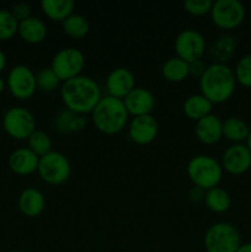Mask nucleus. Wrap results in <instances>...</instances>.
<instances>
[{"instance_id":"obj_5","label":"nucleus","mask_w":251,"mask_h":252,"mask_svg":"<svg viewBox=\"0 0 251 252\" xmlns=\"http://www.w3.org/2000/svg\"><path fill=\"white\" fill-rule=\"evenodd\" d=\"M203 244L207 252H236L241 245L240 234L233 224L219 221L209 226Z\"/></svg>"},{"instance_id":"obj_27","label":"nucleus","mask_w":251,"mask_h":252,"mask_svg":"<svg viewBox=\"0 0 251 252\" xmlns=\"http://www.w3.org/2000/svg\"><path fill=\"white\" fill-rule=\"evenodd\" d=\"M64 33L71 38H83L90 31V24L88 19L80 14H71L68 19L62 22Z\"/></svg>"},{"instance_id":"obj_25","label":"nucleus","mask_w":251,"mask_h":252,"mask_svg":"<svg viewBox=\"0 0 251 252\" xmlns=\"http://www.w3.org/2000/svg\"><path fill=\"white\" fill-rule=\"evenodd\" d=\"M249 132L250 127L239 117H229L223 122V138L233 142L234 144L246 142Z\"/></svg>"},{"instance_id":"obj_6","label":"nucleus","mask_w":251,"mask_h":252,"mask_svg":"<svg viewBox=\"0 0 251 252\" xmlns=\"http://www.w3.org/2000/svg\"><path fill=\"white\" fill-rule=\"evenodd\" d=\"M37 172L42 181L52 186H58L68 181L71 174V166L65 155L52 150L47 155L39 158Z\"/></svg>"},{"instance_id":"obj_3","label":"nucleus","mask_w":251,"mask_h":252,"mask_svg":"<svg viewBox=\"0 0 251 252\" xmlns=\"http://www.w3.org/2000/svg\"><path fill=\"white\" fill-rule=\"evenodd\" d=\"M91 120L98 132L106 135H115L122 132L128 125L129 113L123 100L102 96L100 102L91 112Z\"/></svg>"},{"instance_id":"obj_20","label":"nucleus","mask_w":251,"mask_h":252,"mask_svg":"<svg viewBox=\"0 0 251 252\" xmlns=\"http://www.w3.org/2000/svg\"><path fill=\"white\" fill-rule=\"evenodd\" d=\"M54 128L61 133H73L83 130L88 125L84 115L73 112L70 110H63L54 118Z\"/></svg>"},{"instance_id":"obj_17","label":"nucleus","mask_w":251,"mask_h":252,"mask_svg":"<svg viewBox=\"0 0 251 252\" xmlns=\"http://www.w3.org/2000/svg\"><path fill=\"white\" fill-rule=\"evenodd\" d=\"M194 134L203 144H216L223 138V122L218 116L211 113L207 117L197 121Z\"/></svg>"},{"instance_id":"obj_23","label":"nucleus","mask_w":251,"mask_h":252,"mask_svg":"<svg viewBox=\"0 0 251 252\" xmlns=\"http://www.w3.org/2000/svg\"><path fill=\"white\" fill-rule=\"evenodd\" d=\"M236 48V39L231 34H223L219 37L208 49V53L214 63L225 64L233 57Z\"/></svg>"},{"instance_id":"obj_38","label":"nucleus","mask_w":251,"mask_h":252,"mask_svg":"<svg viewBox=\"0 0 251 252\" xmlns=\"http://www.w3.org/2000/svg\"><path fill=\"white\" fill-rule=\"evenodd\" d=\"M5 88H6V81H5L4 78L0 75V94L5 90Z\"/></svg>"},{"instance_id":"obj_15","label":"nucleus","mask_w":251,"mask_h":252,"mask_svg":"<svg viewBox=\"0 0 251 252\" xmlns=\"http://www.w3.org/2000/svg\"><path fill=\"white\" fill-rule=\"evenodd\" d=\"M126 108L129 116L139 117V116L152 115L155 107V97L149 90L144 88H135L123 98Z\"/></svg>"},{"instance_id":"obj_40","label":"nucleus","mask_w":251,"mask_h":252,"mask_svg":"<svg viewBox=\"0 0 251 252\" xmlns=\"http://www.w3.org/2000/svg\"><path fill=\"white\" fill-rule=\"evenodd\" d=\"M7 252H24V251H20V250H11V251H7Z\"/></svg>"},{"instance_id":"obj_33","label":"nucleus","mask_w":251,"mask_h":252,"mask_svg":"<svg viewBox=\"0 0 251 252\" xmlns=\"http://www.w3.org/2000/svg\"><path fill=\"white\" fill-rule=\"evenodd\" d=\"M11 14L14 15L15 19L19 22L24 21V20L31 17V6L26 2H17L12 6Z\"/></svg>"},{"instance_id":"obj_9","label":"nucleus","mask_w":251,"mask_h":252,"mask_svg":"<svg viewBox=\"0 0 251 252\" xmlns=\"http://www.w3.org/2000/svg\"><path fill=\"white\" fill-rule=\"evenodd\" d=\"M2 128L12 139L27 140L36 130V120L27 108L11 107L2 117Z\"/></svg>"},{"instance_id":"obj_21","label":"nucleus","mask_w":251,"mask_h":252,"mask_svg":"<svg viewBox=\"0 0 251 252\" xmlns=\"http://www.w3.org/2000/svg\"><path fill=\"white\" fill-rule=\"evenodd\" d=\"M184 113L189 120L197 121L207 117L212 113L213 103L209 100H207L203 95L197 94V95H191L185 100L184 102Z\"/></svg>"},{"instance_id":"obj_28","label":"nucleus","mask_w":251,"mask_h":252,"mask_svg":"<svg viewBox=\"0 0 251 252\" xmlns=\"http://www.w3.org/2000/svg\"><path fill=\"white\" fill-rule=\"evenodd\" d=\"M27 148L37 157L42 158L52 152V139L46 132L36 129L27 139Z\"/></svg>"},{"instance_id":"obj_32","label":"nucleus","mask_w":251,"mask_h":252,"mask_svg":"<svg viewBox=\"0 0 251 252\" xmlns=\"http://www.w3.org/2000/svg\"><path fill=\"white\" fill-rule=\"evenodd\" d=\"M213 1L211 0H186L184 2L185 11L192 16H203L211 14Z\"/></svg>"},{"instance_id":"obj_2","label":"nucleus","mask_w":251,"mask_h":252,"mask_svg":"<svg viewBox=\"0 0 251 252\" xmlns=\"http://www.w3.org/2000/svg\"><path fill=\"white\" fill-rule=\"evenodd\" d=\"M236 84L233 69L226 64L213 63L199 78V91L213 105L224 103L234 95Z\"/></svg>"},{"instance_id":"obj_1","label":"nucleus","mask_w":251,"mask_h":252,"mask_svg":"<svg viewBox=\"0 0 251 252\" xmlns=\"http://www.w3.org/2000/svg\"><path fill=\"white\" fill-rule=\"evenodd\" d=\"M61 97L66 110L85 116L93 112L102 98V94L94 79L79 75L62 84Z\"/></svg>"},{"instance_id":"obj_18","label":"nucleus","mask_w":251,"mask_h":252,"mask_svg":"<svg viewBox=\"0 0 251 252\" xmlns=\"http://www.w3.org/2000/svg\"><path fill=\"white\" fill-rule=\"evenodd\" d=\"M20 212L29 218H36L41 216L46 207V198L39 189L29 187L20 193L17 201Z\"/></svg>"},{"instance_id":"obj_8","label":"nucleus","mask_w":251,"mask_h":252,"mask_svg":"<svg viewBox=\"0 0 251 252\" xmlns=\"http://www.w3.org/2000/svg\"><path fill=\"white\" fill-rule=\"evenodd\" d=\"M245 14V7L239 0H217L213 2L209 15L218 29L231 31L243 24Z\"/></svg>"},{"instance_id":"obj_16","label":"nucleus","mask_w":251,"mask_h":252,"mask_svg":"<svg viewBox=\"0 0 251 252\" xmlns=\"http://www.w3.org/2000/svg\"><path fill=\"white\" fill-rule=\"evenodd\" d=\"M38 161L39 158L29 148H19L10 154L7 164L14 174L27 176L37 172Z\"/></svg>"},{"instance_id":"obj_12","label":"nucleus","mask_w":251,"mask_h":252,"mask_svg":"<svg viewBox=\"0 0 251 252\" xmlns=\"http://www.w3.org/2000/svg\"><path fill=\"white\" fill-rule=\"evenodd\" d=\"M221 167L228 174L243 175L251 167V153L245 144H233L226 148L221 157Z\"/></svg>"},{"instance_id":"obj_30","label":"nucleus","mask_w":251,"mask_h":252,"mask_svg":"<svg viewBox=\"0 0 251 252\" xmlns=\"http://www.w3.org/2000/svg\"><path fill=\"white\" fill-rule=\"evenodd\" d=\"M236 83L244 88H251V53L241 57L234 70Z\"/></svg>"},{"instance_id":"obj_19","label":"nucleus","mask_w":251,"mask_h":252,"mask_svg":"<svg viewBox=\"0 0 251 252\" xmlns=\"http://www.w3.org/2000/svg\"><path fill=\"white\" fill-rule=\"evenodd\" d=\"M17 34L24 42L29 44H39L46 39L48 34L47 25L38 17L31 16L19 22Z\"/></svg>"},{"instance_id":"obj_29","label":"nucleus","mask_w":251,"mask_h":252,"mask_svg":"<svg viewBox=\"0 0 251 252\" xmlns=\"http://www.w3.org/2000/svg\"><path fill=\"white\" fill-rule=\"evenodd\" d=\"M19 21L14 17L11 11L0 9V42L11 39L17 33Z\"/></svg>"},{"instance_id":"obj_10","label":"nucleus","mask_w":251,"mask_h":252,"mask_svg":"<svg viewBox=\"0 0 251 252\" xmlns=\"http://www.w3.org/2000/svg\"><path fill=\"white\" fill-rule=\"evenodd\" d=\"M6 86L17 100H30L37 90L36 74L27 65H15L7 74Z\"/></svg>"},{"instance_id":"obj_22","label":"nucleus","mask_w":251,"mask_h":252,"mask_svg":"<svg viewBox=\"0 0 251 252\" xmlns=\"http://www.w3.org/2000/svg\"><path fill=\"white\" fill-rule=\"evenodd\" d=\"M73 0H43L41 2L42 12L52 21L63 22L74 11Z\"/></svg>"},{"instance_id":"obj_37","label":"nucleus","mask_w":251,"mask_h":252,"mask_svg":"<svg viewBox=\"0 0 251 252\" xmlns=\"http://www.w3.org/2000/svg\"><path fill=\"white\" fill-rule=\"evenodd\" d=\"M236 252H251V243L241 244V245L239 246L238 250H236Z\"/></svg>"},{"instance_id":"obj_4","label":"nucleus","mask_w":251,"mask_h":252,"mask_svg":"<svg viewBox=\"0 0 251 252\" xmlns=\"http://www.w3.org/2000/svg\"><path fill=\"white\" fill-rule=\"evenodd\" d=\"M221 164L209 155H196L187 164V175L192 184L203 191L218 187L223 177Z\"/></svg>"},{"instance_id":"obj_39","label":"nucleus","mask_w":251,"mask_h":252,"mask_svg":"<svg viewBox=\"0 0 251 252\" xmlns=\"http://www.w3.org/2000/svg\"><path fill=\"white\" fill-rule=\"evenodd\" d=\"M245 145L249 148V150H250V153H251V128H250V132H249L248 138H246Z\"/></svg>"},{"instance_id":"obj_36","label":"nucleus","mask_w":251,"mask_h":252,"mask_svg":"<svg viewBox=\"0 0 251 252\" xmlns=\"http://www.w3.org/2000/svg\"><path fill=\"white\" fill-rule=\"evenodd\" d=\"M6 63H7V59H6V56H5L4 51H2L1 48H0V74L4 71L5 66H6Z\"/></svg>"},{"instance_id":"obj_7","label":"nucleus","mask_w":251,"mask_h":252,"mask_svg":"<svg viewBox=\"0 0 251 252\" xmlns=\"http://www.w3.org/2000/svg\"><path fill=\"white\" fill-rule=\"evenodd\" d=\"M86 59L83 52L74 47H66L54 54L51 69L56 73L62 83L81 75L85 68Z\"/></svg>"},{"instance_id":"obj_31","label":"nucleus","mask_w":251,"mask_h":252,"mask_svg":"<svg viewBox=\"0 0 251 252\" xmlns=\"http://www.w3.org/2000/svg\"><path fill=\"white\" fill-rule=\"evenodd\" d=\"M36 83L37 88L42 91H47V93H51L54 91L61 84V80L58 79V76L56 75L53 70L49 68H43L36 74Z\"/></svg>"},{"instance_id":"obj_35","label":"nucleus","mask_w":251,"mask_h":252,"mask_svg":"<svg viewBox=\"0 0 251 252\" xmlns=\"http://www.w3.org/2000/svg\"><path fill=\"white\" fill-rule=\"evenodd\" d=\"M204 192L203 189H198V187L193 186L188 192V197L192 202H201L204 199Z\"/></svg>"},{"instance_id":"obj_11","label":"nucleus","mask_w":251,"mask_h":252,"mask_svg":"<svg viewBox=\"0 0 251 252\" xmlns=\"http://www.w3.org/2000/svg\"><path fill=\"white\" fill-rule=\"evenodd\" d=\"M175 52L176 57L181 58L186 63L202 61L206 53V39L196 30H184L177 34L175 39Z\"/></svg>"},{"instance_id":"obj_24","label":"nucleus","mask_w":251,"mask_h":252,"mask_svg":"<svg viewBox=\"0 0 251 252\" xmlns=\"http://www.w3.org/2000/svg\"><path fill=\"white\" fill-rule=\"evenodd\" d=\"M161 75L170 83H181L189 76V64L179 57H172L162 64Z\"/></svg>"},{"instance_id":"obj_26","label":"nucleus","mask_w":251,"mask_h":252,"mask_svg":"<svg viewBox=\"0 0 251 252\" xmlns=\"http://www.w3.org/2000/svg\"><path fill=\"white\" fill-rule=\"evenodd\" d=\"M204 204L213 213H224L231 206L230 194L220 187H214L204 192Z\"/></svg>"},{"instance_id":"obj_34","label":"nucleus","mask_w":251,"mask_h":252,"mask_svg":"<svg viewBox=\"0 0 251 252\" xmlns=\"http://www.w3.org/2000/svg\"><path fill=\"white\" fill-rule=\"evenodd\" d=\"M207 66L204 65L203 62L202 61H197L193 62V63H189V75H193L196 78H201L202 74L204 73Z\"/></svg>"},{"instance_id":"obj_14","label":"nucleus","mask_w":251,"mask_h":252,"mask_svg":"<svg viewBox=\"0 0 251 252\" xmlns=\"http://www.w3.org/2000/svg\"><path fill=\"white\" fill-rule=\"evenodd\" d=\"M133 89H135L134 74L127 68L113 69L106 79V90L112 97L123 100Z\"/></svg>"},{"instance_id":"obj_13","label":"nucleus","mask_w":251,"mask_h":252,"mask_svg":"<svg viewBox=\"0 0 251 252\" xmlns=\"http://www.w3.org/2000/svg\"><path fill=\"white\" fill-rule=\"evenodd\" d=\"M159 133L157 121L152 115L133 117L128 125V135L138 145H148L154 142Z\"/></svg>"}]
</instances>
